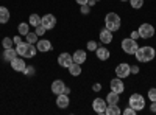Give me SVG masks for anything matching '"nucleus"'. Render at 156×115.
<instances>
[{
  "label": "nucleus",
  "instance_id": "obj_1",
  "mask_svg": "<svg viewBox=\"0 0 156 115\" xmlns=\"http://www.w3.org/2000/svg\"><path fill=\"white\" fill-rule=\"evenodd\" d=\"M134 56H136V59L139 62H150L156 56V50L153 47H150V45H144V47L137 48V52L134 53Z\"/></svg>",
  "mask_w": 156,
  "mask_h": 115
},
{
  "label": "nucleus",
  "instance_id": "obj_2",
  "mask_svg": "<svg viewBox=\"0 0 156 115\" xmlns=\"http://www.w3.org/2000/svg\"><path fill=\"white\" fill-rule=\"evenodd\" d=\"M120 25H122V19L117 12H108L106 17H105V28H108L109 31L115 33L120 30Z\"/></svg>",
  "mask_w": 156,
  "mask_h": 115
},
{
  "label": "nucleus",
  "instance_id": "obj_3",
  "mask_svg": "<svg viewBox=\"0 0 156 115\" xmlns=\"http://www.w3.org/2000/svg\"><path fill=\"white\" fill-rule=\"evenodd\" d=\"M128 106H131L136 112H140L145 107V98L140 93L134 92V93H131V96H129V100H128Z\"/></svg>",
  "mask_w": 156,
  "mask_h": 115
},
{
  "label": "nucleus",
  "instance_id": "obj_4",
  "mask_svg": "<svg viewBox=\"0 0 156 115\" xmlns=\"http://www.w3.org/2000/svg\"><path fill=\"white\" fill-rule=\"evenodd\" d=\"M137 48H139V44H137L136 39H133V37H125L122 41V50L126 55H134L137 52Z\"/></svg>",
  "mask_w": 156,
  "mask_h": 115
},
{
  "label": "nucleus",
  "instance_id": "obj_5",
  "mask_svg": "<svg viewBox=\"0 0 156 115\" xmlns=\"http://www.w3.org/2000/svg\"><path fill=\"white\" fill-rule=\"evenodd\" d=\"M137 31H139V37H142V39H150V37L154 36V27L151 23H142Z\"/></svg>",
  "mask_w": 156,
  "mask_h": 115
},
{
  "label": "nucleus",
  "instance_id": "obj_6",
  "mask_svg": "<svg viewBox=\"0 0 156 115\" xmlns=\"http://www.w3.org/2000/svg\"><path fill=\"white\" fill-rule=\"evenodd\" d=\"M129 75H131V66H129V64L120 62L119 66L115 67V76H119V78L125 79V78H128Z\"/></svg>",
  "mask_w": 156,
  "mask_h": 115
},
{
  "label": "nucleus",
  "instance_id": "obj_7",
  "mask_svg": "<svg viewBox=\"0 0 156 115\" xmlns=\"http://www.w3.org/2000/svg\"><path fill=\"white\" fill-rule=\"evenodd\" d=\"M106 107H108L106 100L95 98V100L92 101V109H94V112L98 113V115H105V113H106Z\"/></svg>",
  "mask_w": 156,
  "mask_h": 115
},
{
  "label": "nucleus",
  "instance_id": "obj_8",
  "mask_svg": "<svg viewBox=\"0 0 156 115\" xmlns=\"http://www.w3.org/2000/svg\"><path fill=\"white\" fill-rule=\"evenodd\" d=\"M41 25L45 30H53L56 27V17L53 14H45L41 17Z\"/></svg>",
  "mask_w": 156,
  "mask_h": 115
},
{
  "label": "nucleus",
  "instance_id": "obj_9",
  "mask_svg": "<svg viewBox=\"0 0 156 115\" xmlns=\"http://www.w3.org/2000/svg\"><path fill=\"white\" fill-rule=\"evenodd\" d=\"M109 87H111V90L112 92H115V93H123L125 92V84H123V81H122V78H114V79H111L109 81Z\"/></svg>",
  "mask_w": 156,
  "mask_h": 115
},
{
  "label": "nucleus",
  "instance_id": "obj_10",
  "mask_svg": "<svg viewBox=\"0 0 156 115\" xmlns=\"http://www.w3.org/2000/svg\"><path fill=\"white\" fill-rule=\"evenodd\" d=\"M73 62V59H72V55H69V53H61L59 56H58V66L59 67H64V69H69L70 67V64Z\"/></svg>",
  "mask_w": 156,
  "mask_h": 115
},
{
  "label": "nucleus",
  "instance_id": "obj_11",
  "mask_svg": "<svg viewBox=\"0 0 156 115\" xmlns=\"http://www.w3.org/2000/svg\"><path fill=\"white\" fill-rule=\"evenodd\" d=\"M9 64H11L12 70H14V72H20V73L23 72V69H25V67H27V64H25V58H22V56H20V58H19V56H17V58H14Z\"/></svg>",
  "mask_w": 156,
  "mask_h": 115
},
{
  "label": "nucleus",
  "instance_id": "obj_12",
  "mask_svg": "<svg viewBox=\"0 0 156 115\" xmlns=\"http://www.w3.org/2000/svg\"><path fill=\"white\" fill-rule=\"evenodd\" d=\"M51 92H53V95H59V93H64V90H66V84H64L62 79H55L53 83H51Z\"/></svg>",
  "mask_w": 156,
  "mask_h": 115
},
{
  "label": "nucleus",
  "instance_id": "obj_13",
  "mask_svg": "<svg viewBox=\"0 0 156 115\" xmlns=\"http://www.w3.org/2000/svg\"><path fill=\"white\" fill-rule=\"evenodd\" d=\"M98 39H100L101 44H105V45L111 44L112 42V31H109L108 28H103L100 31V34H98Z\"/></svg>",
  "mask_w": 156,
  "mask_h": 115
},
{
  "label": "nucleus",
  "instance_id": "obj_14",
  "mask_svg": "<svg viewBox=\"0 0 156 115\" xmlns=\"http://www.w3.org/2000/svg\"><path fill=\"white\" fill-rule=\"evenodd\" d=\"M36 48H37V52H41V53H47L51 50V42L48 39H39L36 42Z\"/></svg>",
  "mask_w": 156,
  "mask_h": 115
},
{
  "label": "nucleus",
  "instance_id": "obj_15",
  "mask_svg": "<svg viewBox=\"0 0 156 115\" xmlns=\"http://www.w3.org/2000/svg\"><path fill=\"white\" fill-rule=\"evenodd\" d=\"M69 104H70V100H69L67 93H59V95H56V106H58L59 109H66V107H69Z\"/></svg>",
  "mask_w": 156,
  "mask_h": 115
},
{
  "label": "nucleus",
  "instance_id": "obj_16",
  "mask_svg": "<svg viewBox=\"0 0 156 115\" xmlns=\"http://www.w3.org/2000/svg\"><path fill=\"white\" fill-rule=\"evenodd\" d=\"M17 52H16V48H3V55H2V59L5 62H11L14 58H17Z\"/></svg>",
  "mask_w": 156,
  "mask_h": 115
},
{
  "label": "nucleus",
  "instance_id": "obj_17",
  "mask_svg": "<svg viewBox=\"0 0 156 115\" xmlns=\"http://www.w3.org/2000/svg\"><path fill=\"white\" fill-rule=\"evenodd\" d=\"M95 55H97V59H100V61H108L109 59V56H111V52L106 48V47H98L97 50H95Z\"/></svg>",
  "mask_w": 156,
  "mask_h": 115
},
{
  "label": "nucleus",
  "instance_id": "obj_18",
  "mask_svg": "<svg viewBox=\"0 0 156 115\" xmlns=\"http://www.w3.org/2000/svg\"><path fill=\"white\" fill-rule=\"evenodd\" d=\"M72 59H73V62H76V64H84L86 62V59H87V55H86V52L84 50H76V52L72 55Z\"/></svg>",
  "mask_w": 156,
  "mask_h": 115
},
{
  "label": "nucleus",
  "instance_id": "obj_19",
  "mask_svg": "<svg viewBox=\"0 0 156 115\" xmlns=\"http://www.w3.org/2000/svg\"><path fill=\"white\" fill-rule=\"evenodd\" d=\"M11 19V14H9V9L6 6H0V23H8Z\"/></svg>",
  "mask_w": 156,
  "mask_h": 115
},
{
  "label": "nucleus",
  "instance_id": "obj_20",
  "mask_svg": "<svg viewBox=\"0 0 156 115\" xmlns=\"http://www.w3.org/2000/svg\"><path fill=\"white\" fill-rule=\"evenodd\" d=\"M106 103L108 104H119V101H120V95L119 93H115V92H108V95H106Z\"/></svg>",
  "mask_w": 156,
  "mask_h": 115
},
{
  "label": "nucleus",
  "instance_id": "obj_21",
  "mask_svg": "<svg viewBox=\"0 0 156 115\" xmlns=\"http://www.w3.org/2000/svg\"><path fill=\"white\" fill-rule=\"evenodd\" d=\"M67 70H69V73H70L72 76H80L81 72H83L81 66H80V64H76V62H72V64H70V67H69Z\"/></svg>",
  "mask_w": 156,
  "mask_h": 115
},
{
  "label": "nucleus",
  "instance_id": "obj_22",
  "mask_svg": "<svg viewBox=\"0 0 156 115\" xmlns=\"http://www.w3.org/2000/svg\"><path fill=\"white\" fill-rule=\"evenodd\" d=\"M16 52H17L19 56L25 58V55H27V52H28V42H20V44H17V45H16Z\"/></svg>",
  "mask_w": 156,
  "mask_h": 115
},
{
  "label": "nucleus",
  "instance_id": "obj_23",
  "mask_svg": "<svg viewBox=\"0 0 156 115\" xmlns=\"http://www.w3.org/2000/svg\"><path fill=\"white\" fill-rule=\"evenodd\" d=\"M120 113H122V110H120L119 104H108L105 115H120Z\"/></svg>",
  "mask_w": 156,
  "mask_h": 115
},
{
  "label": "nucleus",
  "instance_id": "obj_24",
  "mask_svg": "<svg viewBox=\"0 0 156 115\" xmlns=\"http://www.w3.org/2000/svg\"><path fill=\"white\" fill-rule=\"evenodd\" d=\"M17 30H19V34H20V36H27V34L30 33V23H27V22L19 23Z\"/></svg>",
  "mask_w": 156,
  "mask_h": 115
},
{
  "label": "nucleus",
  "instance_id": "obj_25",
  "mask_svg": "<svg viewBox=\"0 0 156 115\" xmlns=\"http://www.w3.org/2000/svg\"><path fill=\"white\" fill-rule=\"evenodd\" d=\"M36 53H37L36 44H28V52H27V55H25V59H31V58H34Z\"/></svg>",
  "mask_w": 156,
  "mask_h": 115
},
{
  "label": "nucleus",
  "instance_id": "obj_26",
  "mask_svg": "<svg viewBox=\"0 0 156 115\" xmlns=\"http://www.w3.org/2000/svg\"><path fill=\"white\" fill-rule=\"evenodd\" d=\"M28 23H30V27H37V25H41V16L39 14H31L28 17Z\"/></svg>",
  "mask_w": 156,
  "mask_h": 115
},
{
  "label": "nucleus",
  "instance_id": "obj_27",
  "mask_svg": "<svg viewBox=\"0 0 156 115\" xmlns=\"http://www.w3.org/2000/svg\"><path fill=\"white\" fill-rule=\"evenodd\" d=\"M25 37H27V42H28V44H36V42L39 41V36H37L36 33H31V31L25 36Z\"/></svg>",
  "mask_w": 156,
  "mask_h": 115
},
{
  "label": "nucleus",
  "instance_id": "obj_28",
  "mask_svg": "<svg viewBox=\"0 0 156 115\" xmlns=\"http://www.w3.org/2000/svg\"><path fill=\"white\" fill-rule=\"evenodd\" d=\"M12 45H14V41H12V37H3V41H2V47L3 48H12Z\"/></svg>",
  "mask_w": 156,
  "mask_h": 115
},
{
  "label": "nucleus",
  "instance_id": "obj_29",
  "mask_svg": "<svg viewBox=\"0 0 156 115\" xmlns=\"http://www.w3.org/2000/svg\"><path fill=\"white\" fill-rule=\"evenodd\" d=\"M128 2L131 5V8H134V9H140L144 6V0H128Z\"/></svg>",
  "mask_w": 156,
  "mask_h": 115
},
{
  "label": "nucleus",
  "instance_id": "obj_30",
  "mask_svg": "<svg viewBox=\"0 0 156 115\" xmlns=\"http://www.w3.org/2000/svg\"><path fill=\"white\" fill-rule=\"evenodd\" d=\"M23 75H27V76H33L34 73H36V70H34V67L33 66H27L23 69V72H22Z\"/></svg>",
  "mask_w": 156,
  "mask_h": 115
},
{
  "label": "nucleus",
  "instance_id": "obj_31",
  "mask_svg": "<svg viewBox=\"0 0 156 115\" xmlns=\"http://www.w3.org/2000/svg\"><path fill=\"white\" fill-rule=\"evenodd\" d=\"M86 47H87L89 52H95V50L98 48V44H97L95 41H89V42L86 44Z\"/></svg>",
  "mask_w": 156,
  "mask_h": 115
},
{
  "label": "nucleus",
  "instance_id": "obj_32",
  "mask_svg": "<svg viewBox=\"0 0 156 115\" xmlns=\"http://www.w3.org/2000/svg\"><path fill=\"white\" fill-rule=\"evenodd\" d=\"M45 31H47V30L42 27V25H37V27H34V33H36L39 37H41V36H44V34H45Z\"/></svg>",
  "mask_w": 156,
  "mask_h": 115
},
{
  "label": "nucleus",
  "instance_id": "obj_33",
  "mask_svg": "<svg viewBox=\"0 0 156 115\" xmlns=\"http://www.w3.org/2000/svg\"><path fill=\"white\" fill-rule=\"evenodd\" d=\"M147 95H148V100L150 101H156V87H151Z\"/></svg>",
  "mask_w": 156,
  "mask_h": 115
},
{
  "label": "nucleus",
  "instance_id": "obj_34",
  "mask_svg": "<svg viewBox=\"0 0 156 115\" xmlns=\"http://www.w3.org/2000/svg\"><path fill=\"white\" fill-rule=\"evenodd\" d=\"M80 11H81V14H89V12H90V6L86 3V5H81V8H80Z\"/></svg>",
  "mask_w": 156,
  "mask_h": 115
},
{
  "label": "nucleus",
  "instance_id": "obj_35",
  "mask_svg": "<svg viewBox=\"0 0 156 115\" xmlns=\"http://www.w3.org/2000/svg\"><path fill=\"white\" fill-rule=\"evenodd\" d=\"M122 113H125V115H136L137 112H136V110H134V109H133L131 106H128V107H126V109H125V110H123Z\"/></svg>",
  "mask_w": 156,
  "mask_h": 115
},
{
  "label": "nucleus",
  "instance_id": "obj_36",
  "mask_svg": "<svg viewBox=\"0 0 156 115\" xmlns=\"http://www.w3.org/2000/svg\"><path fill=\"white\" fill-rule=\"evenodd\" d=\"M92 90H94V92H100V90H101V84L95 83V84L92 86Z\"/></svg>",
  "mask_w": 156,
  "mask_h": 115
},
{
  "label": "nucleus",
  "instance_id": "obj_37",
  "mask_svg": "<svg viewBox=\"0 0 156 115\" xmlns=\"http://www.w3.org/2000/svg\"><path fill=\"white\" fill-rule=\"evenodd\" d=\"M139 70H140V69H139L137 66H131V75H137Z\"/></svg>",
  "mask_w": 156,
  "mask_h": 115
},
{
  "label": "nucleus",
  "instance_id": "obj_38",
  "mask_svg": "<svg viewBox=\"0 0 156 115\" xmlns=\"http://www.w3.org/2000/svg\"><path fill=\"white\" fill-rule=\"evenodd\" d=\"M150 110L153 113H156V101H151V104H150Z\"/></svg>",
  "mask_w": 156,
  "mask_h": 115
},
{
  "label": "nucleus",
  "instance_id": "obj_39",
  "mask_svg": "<svg viewBox=\"0 0 156 115\" xmlns=\"http://www.w3.org/2000/svg\"><path fill=\"white\" fill-rule=\"evenodd\" d=\"M12 41H14V44H16V45L22 42V39H20V36H14V37H12Z\"/></svg>",
  "mask_w": 156,
  "mask_h": 115
},
{
  "label": "nucleus",
  "instance_id": "obj_40",
  "mask_svg": "<svg viewBox=\"0 0 156 115\" xmlns=\"http://www.w3.org/2000/svg\"><path fill=\"white\" fill-rule=\"evenodd\" d=\"M131 37H133V39H139V31H131Z\"/></svg>",
  "mask_w": 156,
  "mask_h": 115
},
{
  "label": "nucleus",
  "instance_id": "obj_41",
  "mask_svg": "<svg viewBox=\"0 0 156 115\" xmlns=\"http://www.w3.org/2000/svg\"><path fill=\"white\" fill-rule=\"evenodd\" d=\"M75 2H76L78 5H80V6H81V5H86V3L89 2V0H75Z\"/></svg>",
  "mask_w": 156,
  "mask_h": 115
},
{
  "label": "nucleus",
  "instance_id": "obj_42",
  "mask_svg": "<svg viewBox=\"0 0 156 115\" xmlns=\"http://www.w3.org/2000/svg\"><path fill=\"white\" fill-rule=\"evenodd\" d=\"M95 3H97V2H95V0H89V2H87V5H89L90 8H92V6H94Z\"/></svg>",
  "mask_w": 156,
  "mask_h": 115
},
{
  "label": "nucleus",
  "instance_id": "obj_43",
  "mask_svg": "<svg viewBox=\"0 0 156 115\" xmlns=\"http://www.w3.org/2000/svg\"><path fill=\"white\" fill-rule=\"evenodd\" d=\"M120 2H128V0H120Z\"/></svg>",
  "mask_w": 156,
  "mask_h": 115
},
{
  "label": "nucleus",
  "instance_id": "obj_44",
  "mask_svg": "<svg viewBox=\"0 0 156 115\" xmlns=\"http://www.w3.org/2000/svg\"><path fill=\"white\" fill-rule=\"evenodd\" d=\"M95 2H100V0H95Z\"/></svg>",
  "mask_w": 156,
  "mask_h": 115
}]
</instances>
